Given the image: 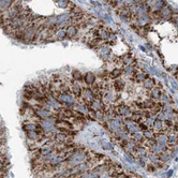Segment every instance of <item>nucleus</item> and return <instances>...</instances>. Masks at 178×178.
I'll return each instance as SVG.
<instances>
[{
    "instance_id": "obj_9",
    "label": "nucleus",
    "mask_w": 178,
    "mask_h": 178,
    "mask_svg": "<svg viewBox=\"0 0 178 178\" xmlns=\"http://www.w3.org/2000/svg\"><path fill=\"white\" fill-rule=\"evenodd\" d=\"M12 3V0H0V9L5 10L8 9Z\"/></svg>"
},
{
    "instance_id": "obj_2",
    "label": "nucleus",
    "mask_w": 178,
    "mask_h": 178,
    "mask_svg": "<svg viewBox=\"0 0 178 178\" xmlns=\"http://www.w3.org/2000/svg\"><path fill=\"white\" fill-rule=\"evenodd\" d=\"M84 80L85 83L89 86H91V85L96 84V80H97V76L94 73L92 72H87L86 74H85V77H84Z\"/></svg>"
},
{
    "instance_id": "obj_13",
    "label": "nucleus",
    "mask_w": 178,
    "mask_h": 178,
    "mask_svg": "<svg viewBox=\"0 0 178 178\" xmlns=\"http://www.w3.org/2000/svg\"><path fill=\"white\" fill-rule=\"evenodd\" d=\"M67 0H60L59 1V7H63V8H66L67 7Z\"/></svg>"
},
{
    "instance_id": "obj_14",
    "label": "nucleus",
    "mask_w": 178,
    "mask_h": 178,
    "mask_svg": "<svg viewBox=\"0 0 178 178\" xmlns=\"http://www.w3.org/2000/svg\"><path fill=\"white\" fill-rule=\"evenodd\" d=\"M64 36H66V32L63 31V30H60V31L58 32V35H57V37L59 38V39H62Z\"/></svg>"
},
{
    "instance_id": "obj_8",
    "label": "nucleus",
    "mask_w": 178,
    "mask_h": 178,
    "mask_svg": "<svg viewBox=\"0 0 178 178\" xmlns=\"http://www.w3.org/2000/svg\"><path fill=\"white\" fill-rule=\"evenodd\" d=\"M119 113L122 116H129L131 114V111L127 105H121V106H119Z\"/></svg>"
},
{
    "instance_id": "obj_3",
    "label": "nucleus",
    "mask_w": 178,
    "mask_h": 178,
    "mask_svg": "<svg viewBox=\"0 0 178 178\" xmlns=\"http://www.w3.org/2000/svg\"><path fill=\"white\" fill-rule=\"evenodd\" d=\"M82 94H83V97H84L85 99H87V100H94V92L90 88L84 89Z\"/></svg>"
},
{
    "instance_id": "obj_12",
    "label": "nucleus",
    "mask_w": 178,
    "mask_h": 178,
    "mask_svg": "<svg viewBox=\"0 0 178 178\" xmlns=\"http://www.w3.org/2000/svg\"><path fill=\"white\" fill-rule=\"evenodd\" d=\"M110 75H111L112 78H117V77H119L121 75V72L120 70H113Z\"/></svg>"
},
{
    "instance_id": "obj_10",
    "label": "nucleus",
    "mask_w": 178,
    "mask_h": 178,
    "mask_svg": "<svg viewBox=\"0 0 178 178\" xmlns=\"http://www.w3.org/2000/svg\"><path fill=\"white\" fill-rule=\"evenodd\" d=\"M143 85H144V87L146 89H152L153 88V86H155V83H153V80H148V78H146V80L143 82Z\"/></svg>"
},
{
    "instance_id": "obj_5",
    "label": "nucleus",
    "mask_w": 178,
    "mask_h": 178,
    "mask_svg": "<svg viewBox=\"0 0 178 178\" xmlns=\"http://www.w3.org/2000/svg\"><path fill=\"white\" fill-rule=\"evenodd\" d=\"M72 78H73L74 82H80L82 78H83L82 72L78 71V70H73L72 71Z\"/></svg>"
},
{
    "instance_id": "obj_6",
    "label": "nucleus",
    "mask_w": 178,
    "mask_h": 178,
    "mask_svg": "<svg viewBox=\"0 0 178 178\" xmlns=\"http://www.w3.org/2000/svg\"><path fill=\"white\" fill-rule=\"evenodd\" d=\"M161 96H162V94L158 87H153L151 89V98H153L155 100H159L161 98Z\"/></svg>"
},
{
    "instance_id": "obj_4",
    "label": "nucleus",
    "mask_w": 178,
    "mask_h": 178,
    "mask_svg": "<svg viewBox=\"0 0 178 178\" xmlns=\"http://www.w3.org/2000/svg\"><path fill=\"white\" fill-rule=\"evenodd\" d=\"M114 88L116 91H121L125 89V82L121 80H116L114 82Z\"/></svg>"
},
{
    "instance_id": "obj_11",
    "label": "nucleus",
    "mask_w": 178,
    "mask_h": 178,
    "mask_svg": "<svg viewBox=\"0 0 178 178\" xmlns=\"http://www.w3.org/2000/svg\"><path fill=\"white\" fill-rule=\"evenodd\" d=\"M76 33H77V29H76L75 27H69V28H68L67 35L70 37V38H73L74 36H76Z\"/></svg>"
},
{
    "instance_id": "obj_7",
    "label": "nucleus",
    "mask_w": 178,
    "mask_h": 178,
    "mask_svg": "<svg viewBox=\"0 0 178 178\" xmlns=\"http://www.w3.org/2000/svg\"><path fill=\"white\" fill-rule=\"evenodd\" d=\"M91 107L94 108V111L98 112L103 108V103L101 102V101H99V100H94V101L91 102Z\"/></svg>"
},
{
    "instance_id": "obj_1",
    "label": "nucleus",
    "mask_w": 178,
    "mask_h": 178,
    "mask_svg": "<svg viewBox=\"0 0 178 178\" xmlns=\"http://www.w3.org/2000/svg\"><path fill=\"white\" fill-rule=\"evenodd\" d=\"M70 90L72 91V94L74 97L76 98H80V96H82V92H83V90H82V87H80V85L78 84V82H74L72 86L70 87Z\"/></svg>"
}]
</instances>
